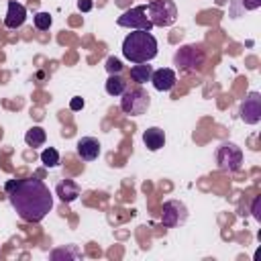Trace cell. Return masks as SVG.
<instances>
[{"label":"cell","instance_id":"obj_1","mask_svg":"<svg viewBox=\"0 0 261 261\" xmlns=\"http://www.w3.org/2000/svg\"><path fill=\"white\" fill-rule=\"evenodd\" d=\"M8 200L16 214L27 220V222H39L43 220L49 210L53 208V196L49 188L37 179V177H27V179H10L4 186Z\"/></svg>","mask_w":261,"mask_h":261},{"label":"cell","instance_id":"obj_2","mask_svg":"<svg viewBox=\"0 0 261 261\" xmlns=\"http://www.w3.org/2000/svg\"><path fill=\"white\" fill-rule=\"evenodd\" d=\"M122 55L133 63H149L157 55V39L149 31H133L122 41Z\"/></svg>","mask_w":261,"mask_h":261},{"label":"cell","instance_id":"obj_3","mask_svg":"<svg viewBox=\"0 0 261 261\" xmlns=\"http://www.w3.org/2000/svg\"><path fill=\"white\" fill-rule=\"evenodd\" d=\"M151 106V96L145 88L137 86V88H126L122 98H120V110L128 116H141L149 110Z\"/></svg>","mask_w":261,"mask_h":261},{"label":"cell","instance_id":"obj_4","mask_svg":"<svg viewBox=\"0 0 261 261\" xmlns=\"http://www.w3.org/2000/svg\"><path fill=\"white\" fill-rule=\"evenodd\" d=\"M147 16L153 27H171L177 20V6L173 0H151L147 4Z\"/></svg>","mask_w":261,"mask_h":261},{"label":"cell","instance_id":"obj_5","mask_svg":"<svg viewBox=\"0 0 261 261\" xmlns=\"http://www.w3.org/2000/svg\"><path fill=\"white\" fill-rule=\"evenodd\" d=\"M206 53L200 45H181L173 55V65L181 71H196L204 65Z\"/></svg>","mask_w":261,"mask_h":261},{"label":"cell","instance_id":"obj_6","mask_svg":"<svg viewBox=\"0 0 261 261\" xmlns=\"http://www.w3.org/2000/svg\"><path fill=\"white\" fill-rule=\"evenodd\" d=\"M216 163L222 171H228V173H234L243 167V151L239 145L226 141L222 143L218 149H216Z\"/></svg>","mask_w":261,"mask_h":261},{"label":"cell","instance_id":"obj_7","mask_svg":"<svg viewBox=\"0 0 261 261\" xmlns=\"http://www.w3.org/2000/svg\"><path fill=\"white\" fill-rule=\"evenodd\" d=\"M116 24L118 27H124V29H133V31H149L153 29L149 16H147V4H139V6H133L128 10H124L118 18H116Z\"/></svg>","mask_w":261,"mask_h":261},{"label":"cell","instance_id":"obj_8","mask_svg":"<svg viewBox=\"0 0 261 261\" xmlns=\"http://www.w3.org/2000/svg\"><path fill=\"white\" fill-rule=\"evenodd\" d=\"M188 220V208L181 200H167L161 208V222L167 228H175Z\"/></svg>","mask_w":261,"mask_h":261},{"label":"cell","instance_id":"obj_9","mask_svg":"<svg viewBox=\"0 0 261 261\" xmlns=\"http://www.w3.org/2000/svg\"><path fill=\"white\" fill-rule=\"evenodd\" d=\"M239 116L245 124H257L261 120V94L259 92L247 94V98L241 102Z\"/></svg>","mask_w":261,"mask_h":261},{"label":"cell","instance_id":"obj_10","mask_svg":"<svg viewBox=\"0 0 261 261\" xmlns=\"http://www.w3.org/2000/svg\"><path fill=\"white\" fill-rule=\"evenodd\" d=\"M27 20V8L16 2V0H10L8 2V10H6V16H4V27L6 29H20Z\"/></svg>","mask_w":261,"mask_h":261},{"label":"cell","instance_id":"obj_11","mask_svg":"<svg viewBox=\"0 0 261 261\" xmlns=\"http://www.w3.org/2000/svg\"><path fill=\"white\" fill-rule=\"evenodd\" d=\"M151 82H153V88H155V90H159V92H169V90L175 86L177 75H175L173 69L161 67V69H155V71L151 73Z\"/></svg>","mask_w":261,"mask_h":261},{"label":"cell","instance_id":"obj_12","mask_svg":"<svg viewBox=\"0 0 261 261\" xmlns=\"http://www.w3.org/2000/svg\"><path fill=\"white\" fill-rule=\"evenodd\" d=\"M75 151H77V157H80V159H84V161H94V159H98V155H100V143H98V139H94V137H82V139L77 141V145H75Z\"/></svg>","mask_w":261,"mask_h":261},{"label":"cell","instance_id":"obj_13","mask_svg":"<svg viewBox=\"0 0 261 261\" xmlns=\"http://www.w3.org/2000/svg\"><path fill=\"white\" fill-rule=\"evenodd\" d=\"M143 143L149 151H159L165 145V133L159 126H151L143 133Z\"/></svg>","mask_w":261,"mask_h":261},{"label":"cell","instance_id":"obj_14","mask_svg":"<svg viewBox=\"0 0 261 261\" xmlns=\"http://www.w3.org/2000/svg\"><path fill=\"white\" fill-rule=\"evenodd\" d=\"M55 194L59 196L61 202L69 204V202H73V200L80 196V186H77L73 179H61V181L57 184V188H55Z\"/></svg>","mask_w":261,"mask_h":261},{"label":"cell","instance_id":"obj_15","mask_svg":"<svg viewBox=\"0 0 261 261\" xmlns=\"http://www.w3.org/2000/svg\"><path fill=\"white\" fill-rule=\"evenodd\" d=\"M259 6H261V0H232L230 2V16L241 18V16H245V12L257 10Z\"/></svg>","mask_w":261,"mask_h":261},{"label":"cell","instance_id":"obj_16","mask_svg":"<svg viewBox=\"0 0 261 261\" xmlns=\"http://www.w3.org/2000/svg\"><path fill=\"white\" fill-rule=\"evenodd\" d=\"M126 88H128V84H126V80L120 73H110L108 75V80H106V92L110 96H122Z\"/></svg>","mask_w":261,"mask_h":261},{"label":"cell","instance_id":"obj_17","mask_svg":"<svg viewBox=\"0 0 261 261\" xmlns=\"http://www.w3.org/2000/svg\"><path fill=\"white\" fill-rule=\"evenodd\" d=\"M151 73H153V67H151L149 63H137V65L130 67V77H133V82H137L139 86L151 82Z\"/></svg>","mask_w":261,"mask_h":261},{"label":"cell","instance_id":"obj_18","mask_svg":"<svg viewBox=\"0 0 261 261\" xmlns=\"http://www.w3.org/2000/svg\"><path fill=\"white\" fill-rule=\"evenodd\" d=\"M47 141V133H45V128H41V126H31L29 130H27V135H24V143L29 145V147H41L43 143Z\"/></svg>","mask_w":261,"mask_h":261},{"label":"cell","instance_id":"obj_19","mask_svg":"<svg viewBox=\"0 0 261 261\" xmlns=\"http://www.w3.org/2000/svg\"><path fill=\"white\" fill-rule=\"evenodd\" d=\"M59 257H65V259H82L84 257V251H80L75 245H67V247L55 249L51 253V259H59Z\"/></svg>","mask_w":261,"mask_h":261},{"label":"cell","instance_id":"obj_20","mask_svg":"<svg viewBox=\"0 0 261 261\" xmlns=\"http://www.w3.org/2000/svg\"><path fill=\"white\" fill-rule=\"evenodd\" d=\"M41 163L45 167H57L59 165V151L55 147H47L41 153Z\"/></svg>","mask_w":261,"mask_h":261},{"label":"cell","instance_id":"obj_21","mask_svg":"<svg viewBox=\"0 0 261 261\" xmlns=\"http://www.w3.org/2000/svg\"><path fill=\"white\" fill-rule=\"evenodd\" d=\"M33 22H35V27H37L39 31H47V29L51 27L53 18H51L49 12H37V14L33 16Z\"/></svg>","mask_w":261,"mask_h":261},{"label":"cell","instance_id":"obj_22","mask_svg":"<svg viewBox=\"0 0 261 261\" xmlns=\"http://www.w3.org/2000/svg\"><path fill=\"white\" fill-rule=\"evenodd\" d=\"M106 69H108V73H120L122 71V61L116 59V57H108L106 59Z\"/></svg>","mask_w":261,"mask_h":261},{"label":"cell","instance_id":"obj_23","mask_svg":"<svg viewBox=\"0 0 261 261\" xmlns=\"http://www.w3.org/2000/svg\"><path fill=\"white\" fill-rule=\"evenodd\" d=\"M251 212L255 216V220H261V196H257L253 200V206H251Z\"/></svg>","mask_w":261,"mask_h":261},{"label":"cell","instance_id":"obj_24","mask_svg":"<svg viewBox=\"0 0 261 261\" xmlns=\"http://www.w3.org/2000/svg\"><path fill=\"white\" fill-rule=\"evenodd\" d=\"M69 108H71V110H82V108H84V98L73 96V98L69 100Z\"/></svg>","mask_w":261,"mask_h":261},{"label":"cell","instance_id":"obj_25","mask_svg":"<svg viewBox=\"0 0 261 261\" xmlns=\"http://www.w3.org/2000/svg\"><path fill=\"white\" fill-rule=\"evenodd\" d=\"M92 0H77V8L82 10V12H90L92 10Z\"/></svg>","mask_w":261,"mask_h":261}]
</instances>
